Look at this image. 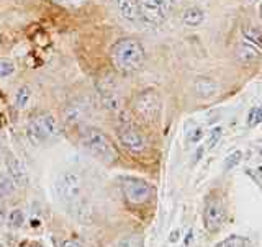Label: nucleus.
<instances>
[{"mask_svg":"<svg viewBox=\"0 0 262 247\" xmlns=\"http://www.w3.org/2000/svg\"><path fill=\"white\" fill-rule=\"evenodd\" d=\"M262 123V106H256L249 111V117H248V125L249 126H256Z\"/></svg>","mask_w":262,"mask_h":247,"instance_id":"5701e85b","label":"nucleus"},{"mask_svg":"<svg viewBox=\"0 0 262 247\" xmlns=\"http://www.w3.org/2000/svg\"><path fill=\"white\" fill-rule=\"evenodd\" d=\"M177 236H179V231H174V233H172L170 241H172V242H176V241H177Z\"/></svg>","mask_w":262,"mask_h":247,"instance_id":"c756f323","label":"nucleus"},{"mask_svg":"<svg viewBox=\"0 0 262 247\" xmlns=\"http://www.w3.org/2000/svg\"><path fill=\"white\" fill-rule=\"evenodd\" d=\"M4 221H5V207H4L2 200H0V226L4 224Z\"/></svg>","mask_w":262,"mask_h":247,"instance_id":"cd10ccee","label":"nucleus"},{"mask_svg":"<svg viewBox=\"0 0 262 247\" xmlns=\"http://www.w3.org/2000/svg\"><path fill=\"white\" fill-rule=\"evenodd\" d=\"M118 139L123 144V147H126L128 151L135 154H141L146 149V139L139 131L131 125V123H123L118 128Z\"/></svg>","mask_w":262,"mask_h":247,"instance_id":"0eeeda50","label":"nucleus"},{"mask_svg":"<svg viewBox=\"0 0 262 247\" xmlns=\"http://www.w3.org/2000/svg\"><path fill=\"white\" fill-rule=\"evenodd\" d=\"M110 59L113 68L123 72L131 74L138 71L144 62V48L138 39L121 38L110 49Z\"/></svg>","mask_w":262,"mask_h":247,"instance_id":"f257e3e1","label":"nucleus"},{"mask_svg":"<svg viewBox=\"0 0 262 247\" xmlns=\"http://www.w3.org/2000/svg\"><path fill=\"white\" fill-rule=\"evenodd\" d=\"M61 247H80L77 242H74V241H64Z\"/></svg>","mask_w":262,"mask_h":247,"instance_id":"c85d7f7f","label":"nucleus"},{"mask_svg":"<svg viewBox=\"0 0 262 247\" xmlns=\"http://www.w3.org/2000/svg\"><path fill=\"white\" fill-rule=\"evenodd\" d=\"M53 2H56V4H68V5H79V4L84 2V0H53Z\"/></svg>","mask_w":262,"mask_h":247,"instance_id":"bb28decb","label":"nucleus"},{"mask_svg":"<svg viewBox=\"0 0 262 247\" xmlns=\"http://www.w3.org/2000/svg\"><path fill=\"white\" fill-rule=\"evenodd\" d=\"M221 134H223V129H221L220 126L213 128L210 131V136H208V147H210V149H213V147L218 144V141L221 139Z\"/></svg>","mask_w":262,"mask_h":247,"instance_id":"393cba45","label":"nucleus"},{"mask_svg":"<svg viewBox=\"0 0 262 247\" xmlns=\"http://www.w3.org/2000/svg\"><path fill=\"white\" fill-rule=\"evenodd\" d=\"M193 90L200 98H213L220 92V85L210 77H199L193 82Z\"/></svg>","mask_w":262,"mask_h":247,"instance_id":"f8f14e48","label":"nucleus"},{"mask_svg":"<svg viewBox=\"0 0 262 247\" xmlns=\"http://www.w3.org/2000/svg\"><path fill=\"white\" fill-rule=\"evenodd\" d=\"M89 117V103L84 98L71 102L64 110V121L68 125H79Z\"/></svg>","mask_w":262,"mask_h":247,"instance_id":"9d476101","label":"nucleus"},{"mask_svg":"<svg viewBox=\"0 0 262 247\" xmlns=\"http://www.w3.org/2000/svg\"><path fill=\"white\" fill-rule=\"evenodd\" d=\"M241 158H243V154H241V151H236V152H231L226 158V161H225V169L226 170H231L233 167H236L237 164H239V161H241Z\"/></svg>","mask_w":262,"mask_h":247,"instance_id":"b1692460","label":"nucleus"},{"mask_svg":"<svg viewBox=\"0 0 262 247\" xmlns=\"http://www.w3.org/2000/svg\"><path fill=\"white\" fill-rule=\"evenodd\" d=\"M120 15L128 21H139V4L138 0H115Z\"/></svg>","mask_w":262,"mask_h":247,"instance_id":"ddd939ff","label":"nucleus"},{"mask_svg":"<svg viewBox=\"0 0 262 247\" xmlns=\"http://www.w3.org/2000/svg\"><path fill=\"white\" fill-rule=\"evenodd\" d=\"M121 190L128 201L136 203V205L147 201L151 196V187L147 185L144 180H139L135 177L121 178Z\"/></svg>","mask_w":262,"mask_h":247,"instance_id":"423d86ee","label":"nucleus"},{"mask_svg":"<svg viewBox=\"0 0 262 247\" xmlns=\"http://www.w3.org/2000/svg\"><path fill=\"white\" fill-rule=\"evenodd\" d=\"M80 144L89 154H92L97 161L103 164H113L118 158L117 149L112 144L110 138L97 128H85L82 131Z\"/></svg>","mask_w":262,"mask_h":247,"instance_id":"f03ea898","label":"nucleus"},{"mask_svg":"<svg viewBox=\"0 0 262 247\" xmlns=\"http://www.w3.org/2000/svg\"><path fill=\"white\" fill-rule=\"evenodd\" d=\"M61 134L59 123L53 115H41L35 118L28 126V138L33 144H43L53 141Z\"/></svg>","mask_w":262,"mask_h":247,"instance_id":"7ed1b4c3","label":"nucleus"},{"mask_svg":"<svg viewBox=\"0 0 262 247\" xmlns=\"http://www.w3.org/2000/svg\"><path fill=\"white\" fill-rule=\"evenodd\" d=\"M244 38L248 39V43L254 46H262V33L256 28H244Z\"/></svg>","mask_w":262,"mask_h":247,"instance_id":"6ab92c4d","label":"nucleus"},{"mask_svg":"<svg viewBox=\"0 0 262 247\" xmlns=\"http://www.w3.org/2000/svg\"><path fill=\"white\" fill-rule=\"evenodd\" d=\"M246 2H248V4H254V2H256V0H246Z\"/></svg>","mask_w":262,"mask_h":247,"instance_id":"2f4dec72","label":"nucleus"},{"mask_svg":"<svg viewBox=\"0 0 262 247\" xmlns=\"http://www.w3.org/2000/svg\"><path fill=\"white\" fill-rule=\"evenodd\" d=\"M237 59H239L243 64H251L254 61H257L259 59L257 48L246 41V43H243L239 46V51H237Z\"/></svg>","mask_w":262,"mask_h":247,"instance_id":"2eb2a0df","label":"nucleus"},{"mask_svg":"<svg viewBox=\"0 0 262 247\" xmlns=\"http://www.w3.org/2000/svg\"><path fill=\"white\" fill-rule=\"evenodd\" d=\"M117 247H143V241L141 237L138 236H125L117 242Z\"/></svg>","mask_w":262,"mask_h":247,"instance_id":"aec40b11","label":"nucleus"},{"mask_svg":"<svg viewBox=\"0 0 262 247\" xmlns=\"http://www.w3.org/2000/svg\"><path fill=\"white\" fill-rule=\"evenodd\" d=\"M0 48H2V36H0Z\"/></svg>","mask_w":262,"mask_h":247,"instance_id":"473e14b6","label":"nucleus"},{"mask_svg":"<svg viewBox=\"0 0 262 247\" xmlns=\"http://www.w3.org/2000/svg\"><path fill=\"white\" fill-rule=\"evenodd\" d=\"M136 113L146 121H156L161 115V97L154 88L143 90L135 100Z\"/></svg>","mask_w":262,"mask_h":247,"instance_id":"20e7f679","label":"nucleus"},{"mask_svg":"<svg viewBox=\"0 0 262 247\" xmlns=\"http://www.w3.org/2000/svg\"><path fill=\"white\" fill-rule=\"evenodd\" d=\"M100 97H102V103L106 110H110L113 113H120L123 110V98L118 94V88L115 85V80H112V77L103 79L100 82Z\"/></svg>","mask_w":262,"mask_h":247,"instance_id":"6e6552de","label":"nucleus"},{"mask_svg":"<svg viewBox=\"0 0 262 247\" xmlns=\"http://www.w3.org/2000/svg\"><path fill=\"white\" fill-rule=\"evenodd\" d=\"M30 98H31V88L28 85H23L18 88V92H16L15 95V106L18 110H23L25 106L28 105L30 102Z\"/></svg>","mask_w":262,"mask_h":247,"instance_id":"dca6fc26","label":"nucleus"},{"mask_svg":"<svg viewBox=\"0 0 262 247\" xmlns=\"http://www.w3.org/2000/svg\"><path fill=\"white\" fill-rule=\"evenodd\" d=\"M8 223H10L12 228H21L25 223V215L21 210H12V213L8 215Z\"/></svg>","mask_w":262,"mask_h":247,"instance_id":"412c9836","label":"nucleus"},{"mask_svg":"<svg viewBox=\"0 0 262 247\" xmlns=\"http://www.w3.org/2000/svg\"><path fill=\"white\" fill-rule=\"evenodd\" d=\"M216 247H251V242L241 236H229L223 242L216 244Z\"/></svg>","mask_w":262,"mask_h":247,"instance_id":"f3484780","label":"nucleus"},{"mask_svg":"<svg viewBox=\"0 0 262 247\" xmlns=\"http://www.w3.org/2000/svg\"><path fill=\"white\" fill-rule=\"evenodd\" d=\"M15 72V64L10 59H0V79H5Z\"/></svg>","mask_w":262,"mask_h":247,"instance_id":"4be33fe9","label":"nucleus"},{"mask_svg":"<svg viewBox=\"0 0 262 247\" xmlns=\"http://www.w3.org/2000/svg\"><path fill=\"white\" fill-rule=\"evenodd\" d=\"M259 16H260V20H262V4H260V8H259Z\"/></svg>","mask_w":262,"mask_h":247,"instance_id":"7c9ffc66","label":"nucleus"},{"mask_svg":"<svg viewBox=\"0 0 262 247\" xmlns=\"http://www.w3.org/2000/svg\"><path fill=\"white\" fill-rule=\"evenodd\" d=\"M203 136V129L202 128H195L190 131V134H188V143H199Z\"/></svg>","mask_w":262,"mask_h":247,"instance_id":"a878e982","label":"nucleus"},{"mask_svg":"<svg viewBox=\"0 0 262 247\" xmlns=\"http://www.w3.org/2000/svg\"><path fill=\"white\" fill-rule=\"evenodd\" d=\"M56 190L64 201L74 203V201H77L82 195V180L77 174H74V172H66V174H62L61 178L57 180Z\"/></svg>","mask_w":262,"mask_h":247,"instance_id":"39448f33","label":"nucleus"},{"mask_svg":"<svg viewBox=\"0 0 262 247\" xmlns=\"http://www.w3.org/2000/svg\"><path fill=\"white\" fill-rule=\"evenodd\" d=\"M5 166H7V172L10 178L13 180L15 185L18 187H25L28 184V172L25 169L23 162L20 159H16L15 155H8L7 161H5Z\"/></svg>","mask_w":262,"mask_h":247,"instance_id":"9b49d317","label":"nucleus"},{"mask_svg":"<svg viewBox=\"0 0 262 247\" xmlns=\"http://www.w3.org/2000/svg\"><path fill=\"white\" fill-rule=\"evenodd\" d=\"M205 20V12L199 7H188L182 13V21L187 27H199Z\"/></svg>","mask_w":262,"mask_h":247,"instance_id":"4468645a","label":"nucleus"},{"mask_svg":"<svg viewBox=\"0 0 262 247\" xmlns=\"http://www.w3.org/2000/svg\"><path fill=\"white\" fill-rule=\"evenodd\" d=\"M15 192V184L8 174H0V196H8Z\"/></svg>","mask_w":262,"mask_h":247,"instance_id":"a211bd4d","label":"nucleus"},{"mask_svg":"<svg viewBox=\"0 0 262 247\" xmlns=\"http://www.w3.org/2000/svg\"><path fill=\"white\" fill-rule=\"evenodd\" d=\"M205 228L210 233H215L225 223V207L220 201L213 200L205 208Z\"/></svg>","mask_w":262,"mask_h":247,"instance_id":"1a4fd4ad","label":"nucleus"}]
</instances>
